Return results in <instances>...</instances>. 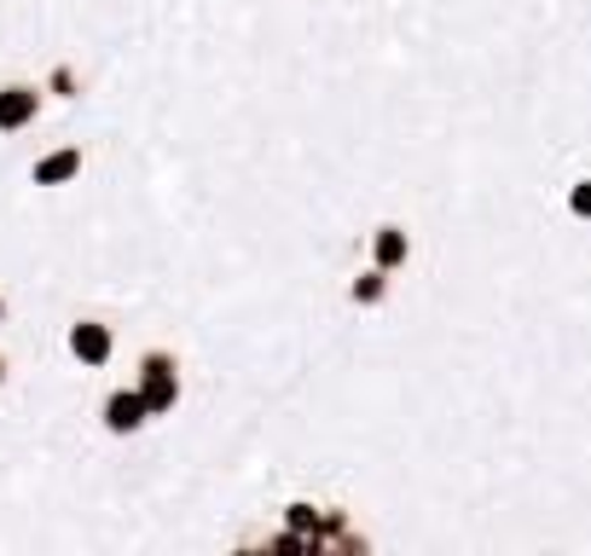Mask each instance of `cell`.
<instances>
[{
  "instance_id": "cell-3",
  "label": "cell",
  "mask_w": 591,
  "mask_h": 556,
  "mask_svg": "<svg viewBox=\"0 0 591 556\" xmlns=\"http://www.w3.org/2000/svg\"><path fill=\"white\" fill-rule=\"evenodd\" d=\"M65 348H70V360L76 365H88V371H105L111 354H116V331L105 319H76L70 331H65Z\"/></svg>"
},
{
  "instance_id": "cell-1",
  "label": "cell",
  "mask_w": 591,
  "mask_h": 556,
  "mask_svg": "<svg viewBox=\"0 0 591 556\" xmlns=\"http://www.w3.org/2000/svg\"><path fill=\"white\" fill-rule=\"evenodd\" d=\"M134 388L146 395L151 423H157V418H174V406L186 400V383H180V360L169 354V348H146V354H139V377H134Z\"/></svg>"
},
{
  "instance_id": "cell-11",
  "label": "cell",
  "mask_w": 591,
  "mask_h": 556,
  "mask_svg": "<svg viewBox=\"0 0 591 556\" xmlns=\"http://www.w3.org/2000/svg\"><path fill=\"white\" fill-rule=\"evenodd\" d=\"M0 383H7V360H0Z\"/></svg>"
},
{
  "instance_id": "cell-4",
  "label": "cell",
  "mask_w": 591,
  "mask_h": 556,
  "mask_svg": "<svg viewBox=\"0 0 591 556\" xmlns=\"http://www.w3.org/2000/svg\"><path fill=\"white\" fill-rule=\"evenodd\" d=\"M99 423H105V435L128 441V435H139V429L151 423V406H146L139 388H111L105 406H99Z\"/></svg>"
},
{
  "instance_id": "cell-9",
  "label": "cell",
  "mask_w": 591,
  "mask_h": 556,
  "mask_svg": "<svg viewBox=\"0 0 591 556\" xmlns=\"http://www.w3.org/2000/svg\"><path fill=\"white\" fill-rule=\"evenodd\" d=\"M53 93H76V70H70V65L53 70Z\"/></svg>"
},
{
  "instance_id": "cell-8",
  "label": "cell",
  "mask_w": 591,
  "mask_h": 556,
  "mask_svg": "<svg viewBox=\"0 0 591 556\" xmlns=\"http://www.w3.org/2000/svg\"><path fill=\"white\" fill-rule=\"evenodd\" d=\"M562 215L575 226H591V174H568L562 185Z\"/></svg>"
},
{
  "instance_id": "cell-7",
  "label": "cell",
  "mask_w": 591,
  "mask_h": 556,
  "mask_svg": "<svg viewBox=\"0 0 591 556\" xmlns=\"http://www.w3.org/2000/svg\"><path fill=\"white\" fill-rule=\"evenodd\" d=\"M81 169H88V151H81V146H58V151L30 162V180L35 185H70V180H81Z\"/></svg>"
},
{
  "instance_id": "cell-10",
  "label": "cell",
  "mask_w": 591,
  "mask_h": 556,
  "mask_svg": "<svg viewBox=\"0 0 591 556\" xmlns=\"http://www.w3.org/2000/svg\"><path fill=\"white\" fill-rule=\"evenodd\" d=\"M0 325H7V296H0Z\"/></svg>"
},
{
  "instance_id": "cell-5",
  "label": "cell",
  "mask_w": 591,
  "mask_h": 556,
  "mask_svg": "<svg viewBox=\"0 0 591 556\" xmlns=\"http://www.w3.org/2000/svg\"><path fill=\"white\" fill-rule=\"evenodd\" d=\"M389 296H395V273H383V266H372V261L342 279V302H349L354 314H377Z\"/></svg>"
},
{
  "instance_id": "cell-6",
  "label": "cell",
  "mask_w": 591,
  "mask_h": 556,
  "mask_svg": "<svg viewBox=\"0 0 591 556\" xmlns=\"http://www.w3.org/2000/svg\"><path fill=\"white\" fill-rule=\"evenodd\" d=\"M35 116H41V88L7 81V88H0V134H24Z\"/></svg>"
},
{
  "instance_id": "cell-2",
  "label": "cell",
  "mask_w": 591,
  "mask_h": 556,
  "mask_svg": "<svg viewBox=\"0 0 591 556\" xmlns=\"http://www.w3.org/2000/svg\"><path fill=\"white\" fill-rule=\"evenodd\" d=\"M412 256H418V238H412V226L406 220H372L365 226V261L372 266H383V273H406L412 266Z\"/></svg>"
}]
</instances>
